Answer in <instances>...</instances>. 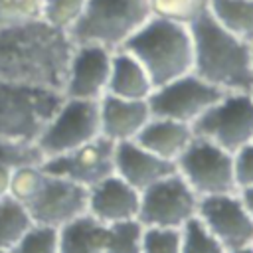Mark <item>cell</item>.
<instances>
[{
  "label": "cell",
  "mask_w": 253,
  "mask_h": 253,
  "mask_svg": "<svg viewBox=\"0 0 253 253\" xmlns=\"http://www.w3.org/2000/svg\"><path fill=\"white\" fill-rule=\"evenodd\" d=\"M101 136L99 101L65 97L40 132L36 146L43 158L69 152Z\"/></svg>",
  "instance_id": "obj_6"
},
{
  "label": "cell",
  "mask_w": 253,
  "mask_h": 253,
  "mask_svg": "<svg viewBox=\"0 0 253 253\" xmlns=\"http://www.w3.org/2000/svg\"><path fill=\"white\" fill-rule=\"evenodd\" d=\"M85 2L87 0H45L42 20L47 22L49 26H53V28L69 32L71 26L83 14Z\"/></svg>",
  "instance_id": "obj_28"
},
{
  "label": "cell",
  "mask_w": 253,
  "mask_h": 253,
  "mask_svg": "<svg viewBox=\"0 0 253 253\" xmlns=\"http://www.w3.org/2000/svg\"><path fill=\"white\" fill-rule=\"evenodd\" d=\"M10 253H59L57 227L34 223L24 237L10 249Z\"/></svg>",
  "instance_id": "obj_27"
},
{
  "label": "cell",
  "mask_w": 253,
  "mask_h": 253,
  "mask_svg": "<svg viewBox=\"0 0 253 253\" xmlns=\"http://www.w3.org/2000/svg\"><path fill=\"white\" fill-rule=\"evenodd\" d=\"M43 180H45V170H43L42 162H32V164L16 166L12 170V180H10L8 196L14 198L16 202L28 206L38 196Z\"/></svg>",
  "instance_id": "obj_24"
},
{
  "label": "cell",
  "mask_w": 253,
  "mask_h": 253,
  "mask_svg": "<svg viewBox=\"0 0 253 253\" xmlns=\"http://www.w3.org/2000/svg\"><path fill=\"white\" fill-rule=\"evenodd\" d=\"M194 136L206 138L227 152L253 142V97L249 91L223 93L194 125Z\"/></svg>",
  "instance_id": "obj_7"
},
{
  "label": "cell",
  "mask_w": 253,
  "mask_h": 253,
  "mask_svg": "<svg viewBox=\"0 0 253 253\" xmlns=\"http://www.w3.org/2000/svg\"><path fill=\"white\" fill-rule=\"evenodd\" d=\"M12 166L8 164H0V200L8 196L10 192V180H12Z\"/></svg>",
  "instance_id": "obj_33"
},
{
  "label": "cell",
  "mask_w": 253,
  "mask_h": 253,
  "mask_svg": "<svg viewBox=\"0 0 253 253\" xmlns=\"http://www.w3.org/2000/svg\"><path fill=\"white\" fill-rule=\"evenodd\" d=\"M192 138H194L192 125L164 117H150V121L142 126V130L134 140L152 154L176 164L178 156L186 150Z\"/></svg>",
  "instance_id": "obj_18"
},
{
  "label": "cell",
  "mask_w": 253,
  "mask_h": 253,
  "mask_svg": "<svg viewBox=\"0 0 253 253\" xmlns=\"http://www.w3.org/2000/svg\"><path fill=\"white\" fill-rule=\"evenodd\" d=\"M144 225L138 219L111 223L105 229L103 253H142Z\"/></svg>",
  "instance_id": "obj_23"
},
{
  "label": "cell",
  "mask_w": 253,
  "mask_h": 253,
  "mask_svg": "<svg viewBox=\"0 0 253 253\" xmlns=\"http://www.w3.org/2000/svg\"><path fill=\"white\" fill-rule=\"evenodd\" d=\"M67 32L43 20L0 28V81L63 91L73 53Z\"/></svg>",
  "instance_id": "obj_1"
},
{
  "label": "cell",
  "mask_w": 253,
  "mask_h": 253,
  "mask_svg": "<svg viewBox=\"0 0 253 253\" xmlns=\"http://www.w3.org/2000/svg\"><path fill=\"white\" fill-rule=\"evenodd\" d=\"M239 196H241V200H243L247 211H249L251 217H253V188H243V190H239Z\"/></svg>",
  "instance_id": "obj_34"
},
{
  "label": "cell",
  "mask_w": 253,
  "mask_h": 253,
  "mask_svg": "<svg viewBox=\"0 0 253 253\" xmlns=\"http://www.w3.org/2000/svg\"><path fill=\"white\" fill-rule=\"evenodd\" d=\"M233 174L237 192L243 188H253V142L233 152Z\"/></svg>",
  "instance_id": "obj_32"
},
{
  "label": "cell",
  "mask_w": 253,
  "mask_h": 253,
  "mask_svg": "<svg viewBox=\"0 0 253 253\" xmlns=\"http://www.w3.org/2000/svg\"><path fill=\"white\" fill-rule=\"evenodd\" d=\"M34 223L61 227L75 217L87 213V188L45 172V180L38 196L26 206Z\"/></svg>",
  "instance_id": "obj_13"
},
{
  "label": "cell",
  "mask_w": 253,
  "mask_h": 253,
  "mask_svg": "<svg viewBox=\"0 0 253 253\" xmlns=\"http://www.w3.org/2000/svg\"><path fill=\"white\" fill-rule=\"evenodd\" d=\"M176 172L200 198L237 192L233 154L200 136H194L186 150L178 156Z\"/></svg>",
  "instance_id": "obj_8"
},
{
  "label": "cell",
  "mask_w": 253,
  "mask_h": 253,
  "mask_svg": "<svg viewBox=\"0 0 253 253\" xmlns=\"http://www.w3.org/2000/svg\"><path fill=\"white\" fill-rule=\"evenodd\" d=\"M152 16L150 0H87L83 14L67 32L73 43L119 49Z\"/></svg>",
  "instance_id": "obj_4"
},
{
  "label": "cell",
  "mask_w": 253,
  "mask_h": 253,
  "mask_svg": "<svg viewBox=\"0 0 253 253\" xmlns=\"http://www.w3.org/2000/svg\"><path fill=\"white\" fill-rule=\"evenodd\" d=\"M45 0H0V28L42 20Z\"/></svg>",
  "instance_id": "obj_29"
},
{
  "label": "cell",
  "mask_w": 253,
  "mask_h": 253,
  "mask_svg": "<svg viewBox=\"0 0 253 253\" xmlns=\"http://www.w3.org/2000/svg\"><path fill=\"white\" fill-rule=\"evenodd\" d=\"M194 42L192 71L221 91H251V43L229 34L208 12L190 24Z\"/></svg>",
  "instance_id": "obj_2"
},
{
  "label": "cell",
  "mask_w": 253,
  "mask_h": 253,
  "mask_svg": "<svg viewBox=\"0 0 253 253\" xmlns=\"http://www.w3.org/2000/svg\"><path fill=\"white\" fill-rule=\"evenodd\" d=\"M0 253H10V251H4V249H0Z\"/></svg>",
  "instance_id": "obj_37"
},
{
  "label": "cell",
  "mask_w": 253,
  "mask_h": 253,
  "mask_svg": "<svg viewBox=\"0 0 253 253\" xmlns=\"http://www.w3.org/2000/svg\"><path fill=\"white\" fill-rule=\"evenodd\" d=\"M198 204L200 196L178 172H172L140 192L138 221L144 227L182 229L198 215Z\"/></svg>",
  "instance_id": "obj_9"
},
{
  "label": "cell",
  "mask_w": 253,
  "mask_h": 253,
  "mask_svg": "<svg viewBox=\"0 0 253 253\" xmlns=\"http://www.w3.org/2000/svg\"><path fill=\"white\" fill-rule=\"evenodd\" d=\"M172 172H176L174 162L152 154L136 140L115 144V174L134 186L138 192Z\"/></svg>",
  "instance_id": "obj_17"
},
{
  "label": "cell",
  "mask_w": 253,
  "mask_h": 253,
  "mask_svg": "<svg viewBox=\"0 0 253 253\" xmlns=\"http://www.w3.org/2000/svg\"><path fill=\"white\" fill-rule=\"evenodd\" d=\"M182 253H229L196 215L182 229Z\"/></svg>",
  "instance_id": "obj_25"
},
{
  "label": "cell",
  "mask_w": 253,
  "mask_h": 253,
  "mask_svg": "<svg viewBox=\"0 0 253 253\" xmlns=\"http://www.w3.org/2000/svg\"><path fill=\"white\" fill-rule=\"evenodd\" d=\"M32 162H43V156L36 142H16L0 138V164H8L12 168Z\"/></svg>",
  "instance_id": "obj_31"
},
{
  "label": "cell",
  "mask_w": 253,
  "mask_h": 253,
  "mask_svg": "<svg viewBox=\"0 0 253 253\" xmlns=\"http://www.w3.org/2000/svg\"><path fill=\"white\" fill-rule=\"evenodd\" d=\"M142 253H182V231L170 227H144Z\"/></svg>",
  "instance_id": "obj_30"
},
{
  "label": "cell",
  "mask_w": 253,
  "mask_h": 253,
  "mask_svg": "<svg viewBox=\"0 0 253 253\" xmlns=\"http://www.w3.org/2000/svg\"><path fill=\"white\" fill-rule=\"evenodd\" d=\"M63 93L0 81V138L36 142Z\"/></svg>",
  "instance_id": "obj_5"
},
{
  "label": "cell",
  "mask_w": 253,
  "mask_h": 253,
  "mask_svg": "<svg viewBox=\"0 0 253 253\" xmlns=\"http://www.w3.org/2000/svg\"><path fill=\"white\" fill-rule=\"evenodd\" d=\"M210 0H150L152 16L176 20L182 24H192L198 16L208 12Z\"/></svg>",
  "instance_id": "obj_26"
},
{
  "label": "cell",
  "mask_w": 253,
  "mask_h": 253,
  "mask_svg": "<svg viewBox=\"0 0 253 253\" xmlns=\"http://www.w3.org/2000/svg\"><path fill=\"white\" fill-rule=\"evenodd\" d=\"M42 166L47 174L63 176L89 190L103 178L115 174V142L99 136L69 152L43 158Z\"/></svg>",
  "instance_id": "obj_12"
},
{
  "label": "cell",
  "mask_w": 253,
  "mask_h": 253,
  "mask_svg": "<svg viewBox=\"0 0 253 253\" xmlns=\"http://www.w3.org/2000/svg\"><path fill=\"white\" fill-rule=\"evenodd\" d=\"M148 71L154 87L186 75L194 67V42L188 24L150 16L123 45Z\"/></svg>",
  "instance_id": "obj_3"
},
{
  "label": "cell",
  "mask_w": 253,
  "mask_h": 253,
  "mask_svg": "<svg viewBox=\"0 0 253 253\" xmlns=\"http://www.w3.org/2000/svg\"><path fill=\"white\" fill-rule=\"evenodd\" d=\"M198 217L227 251L253 245V217L239 192L200 198Z\"/></svg>",
  "instance_id": "obj_11"
},
{
  "label": "cell",
  "mask_w": 253,
  "mask_h": 253,
  "mask_svg": "<svg viewBox=\"0 0 253 253\" xmlns=\"http://www.w3.org/2000/svg\"><path fill=\"white\" fill-rule=\"evenodd\" d=\"M32 225L34 219L24 204L10 196L0 200V249L10 251Z\"/></svg>",
  "instance_id": "obj_22"
},
{
  "label": "cell",
  "mask_w": 253,
  "mask_h": 253,
  "mask_svg": "<svg viewBox=\"0 0 253 253\" xmlns=\"http://www.w3.org/2000/svg\"><path fill=\"white\" fill-rule=\"evenodd\" d=\"M154 83L144 65L126 49H113L107 93L125 99H148Z\"/></svg>",
  "instance_id": "obj_19"
},
{
  "label": "cell",
  "mask_w": 253,
  "mask_h": 253,
  "mask_svg": "<svg viewBox=\"0 0 253 253\" xmlns=\"http://www.w3.org/2000/svg\"><path fill=\"white\" fill-rule=\"evenodd\" d=\"M113 51L95 43H77L73 47L65 81L63 95L73 99L99 101L107 93L111 75Z\"/></svg>",
  "instance_id": "obj_14"
},
{
  "label": "cell",
  "mask_w": 253,
  "mask_h": 253,
  "mask_svg": "<svg viewBox=\"0 0 253 253\" xmlns=\"http://www.w3.org/2000/svg\"><path fill=\"white\" fill-rule=\"evenodd\" d=\"M223 93L225 91H221L219 87L190 71L154 87L148 95V107L152 117H164L194 125Z\"/></svg>",
  "instance_id": "obj_10"
},
{
  "label": "cell",
  "mask_w": 253,
  "mask_h": 253,
  "mask_svg": "<svg viewBox=\"0 0 253 253\" xmlns=\"http://www.w3.org/2000/svg\"><path fill=\"white\" fill-rule=\"evenodd\" d=\"M105 229L101 221L83 213L73 221L61 225L59 233V253H103Z\"/></svg>",
  "instance_id": "obj_20"
},
{
  "label": "cell",
  "mask_w": 253,
  "mask_h": 253,
  "mask_svg": "<svg viewBox=\"0 0 253 253\" xmlns=\"http://www.w3.org/2000/svg\"><path fill=\"white\" fill-rule=\"evenodd\" d=\"M150 117L148 99H125L109 93L99 99L101 136L115 144L134 140Z\"/></svg>",
  "instance_id": "obj_16"
},
{
  "label": "cell",
  "mask_w": 253,
  "mask_h": 253,
  "mask_svg": "<svg viewBox=\"0 0 253 253\" xmlns=\"http://www.w3.org/2000/svg\"><path fill=\"white\" fill-rule=\"evenodd\" d=\"M138 208L140 192L117 174L103 178L87 190V213L103 225L138 219Z\"/></svg>",
  "instance_id": "obj_15"
},
{
  "label": "cell",
  "mask_w": 253,
  "mask_h": 253,
  "mask_svg": "<svg viewBox=\"0 0 253 253\" xmlns=\"http://www.w3.org/2000/svg\"><path fill=\"white\" fill-rule=\"evenodd\" d=\"M208 10L229 34L253 43V0H210Z\"/></svg>",
  "instance_id": "obj_21"
},
{
  "label": "cell",
  "mask_w": 253,
  "mask_h": 253,
  "mask_svg": "<svg viewBox=\"0 0 253 253\" xmlns=\"http://www.w3.org/2000/svg\"><path fill=\"white\" fill-rule=\"evenodd\" d=\"M249 95H251V97H253V89H251V91H249Z\"/></svg>",
  "instance_id": "obj_38"
},
{
  "label": "cell",
  "mask_w": 253,
  "mask_h": 253,
  "mask_svg": "<svg viewBox=\"0 0 253 253\" xmlns=\"http://www.w3.org/2000/svg\"><path fill=\"white\" fill-rule=\"evenodd\" d=\"M229 253H253V245H247V247H239V249H233Z\"/></svg>",
  "instance_id": "obj_35"
},
{
  "label": "cell",
  "mask_w": 253,
  "mask_h": 253,
  "mask_svg": "<svg viewBox=\"0 0 253 253\" xmlns=\"http://www.w3.org/2000/svg\"><path fill=\"white\" fill-rule=\"evenodd\" d=\"M251 63H253V43H251Z\"/></svg>",
  "instance_id": "obj_36"
}]
</instances>
